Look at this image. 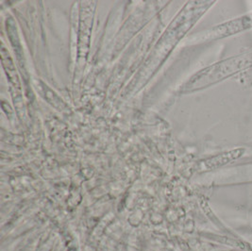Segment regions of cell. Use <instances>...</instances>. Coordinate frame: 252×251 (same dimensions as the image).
<instances>
[{"instance_id":"5b68a950","label":"cell","mask_w":252,"mask_h":251,"mask_svg":"<svg viewBox=\"0 0 252 251\" xmlns=\"http://www.w3.org/2000/svg\"><path fill=\"white\" fill-rule=\"evenodd\" d=\"M34 87L37 92L40 93V95L43 96L46 101L51 104L56 110L62 113L68 111V106L55 92L51 90L45 82H43L41 80H35Z\"/></svg>"},{"instance_id":"7a4b0ae2","label":"cell","mask_w":252,"mask_h":251,"mask_svg":"<svg viewBox=\"0 0 252 251\" xmlns=\"http://www.w3.org/2000/svg\"><path fill=\"white\" fill-rule=\"evenodd\" d=\"M252 28V15H245L239 18L232 19L228 22L213 27L205 31L198 32V34L192 36L190 39L194 42H207L222 39L236 34Z\"/></svg>"},{"instance_id":"277c9868","label":"cell","mask_w":252,"mask_h":251,"mask_svg":"<svg viewBox=\"0 0 252 251\" xmlns=\"http://www.w3.org/2000/svg\"><path fill=\"white\" fill-rule=\"evenodd\" d=\"M1 59H2L3 67L5 69V73L7 75L9 83L11 85L13 101L16 106H18V103H22L21 84H20L19 77L17 75V72H16V69L14 66V63L12 62V58L4 46H2V48H1Z\"/></svg>"},{"instance_id":"3957f363","label":"cell","mask_w":252,"mask_h":251,"mask_svg":"<svg viewBox=\"0 0 252 251\" xmlns=\"http://www.w3.org/2000/svg\"><path fill=\"white\" fill-rule=\"evenodd\" d=\"M94 2H81L80 11V31H79V60L85 61L90 44L92 31Z\"/></svg>"},{"instance_id":"6da1fadb","label":"cell","mask_w":252,"mask_h":251,"mask_svg":"<svg viewBox=\"0 0 252 251\" xmlns=\"http://www.w3.org/2000/svg\"><path fill=\"white\" fill-rule=\"evenodd\" d=\"M252 66V53H246L222 60L196 72L182 86L181 93L190 94L200 91L227 80Z\"/></svg>"},{"instance_id":"8992f818","label":"cell","mask_w":252,"mask_h":251,"mask_svg":"<svg viewBox=\"0 0 252 251\" xmlns=\"http://www.w3.org/2000/svg\"><path fill=\"white\" fill-rule=\"evenodd\" d=\"M244 152H245L244 149H237L230 150L226 153L219 154L216 157H213L209 160H205V166L209 169L218 168L224 164H227L228 162H230L232 160H237L244 154Z\"/></svg>"}]
</instances>
